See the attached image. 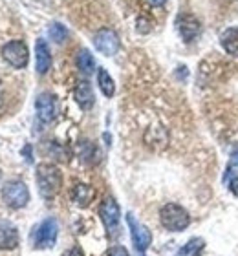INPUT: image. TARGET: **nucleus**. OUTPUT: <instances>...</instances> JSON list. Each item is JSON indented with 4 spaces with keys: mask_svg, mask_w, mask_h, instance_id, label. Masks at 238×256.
Here are the masks:
<instances>
[{
    "mask_svg": "<svg viewBox=\"0 0 238 256\" xmlns=\"http://www.w3.org/2000/svg\"><path fill=\"white\" fill-rule=\"evenodd\" d=\"M159 222L167 230L172 232H181L185 230L190 224V216L185 208L178 203H167L159 208Z\"/></svg>",
    "mask_w": 238,
    "mask_h": 256,
    "instance_id": "2",
    "label": "nucleus"
},
{
    "mask_svg": "<svg viewBox=\"0 0 238 256\" xmlns=\"http://www.w3.org/2000/svg\"><path fill=\"white\" fill-rule=\"evenodd\" d=\"M2 200L6 205L11 208H22L26 207L30 202V190H28L26 183L21 180H11L2 187Z\"/></svg>",
    "mask_w": 238,
    "mask_h": 256,
    "instance_id": "4",
    "label": "nucleus"
},
{
    "mask_svg": "<svg viewBox=\"0 0 238 256\" xmlns=\"http://www.w3.org/2000/svg\"><path fill=\"white\" fill-rule=\"evenodd\" d=\"M95 190L94 187L86 185V183H77L74 188H72V202L79 207H88L92 202H94Z\"/></svg>",
    "mask_w": 238,
    "mask_h": 256,
    "instance_id": "14",
    "label": "nucleus"
},
{
    "mask_svg": "<svg viewBox=\"0 0 238 256\" xmlns=\"http://www.w3.org/2000/svg\"><path fill=\"white\" fill-rule=\"evenodd\" d=\"M0 102H2V96H0Z\"/></svg>",
    "mask_w": 238,
    "mask_h": 256,
    "instance_id": "26",
    "label": "nucleus"
},
{
    "mask_svg": "<svg viewBox=\"0 0 238 256\" xmlns=\"http://www.w3.org/2000/svg\"><path fill=\"white\" fill-rule=\"evenodd\" d=\"M37 185L39 192L44 200H52L59 194L61 187H63V174L57 166L52 163H41L37 166Z\"/></svg>",
    "mask_w": 238,
    "mask_h": 256,
    "instance_id": "1",
    "label": "nucleus"
},
{
    "mask_svg": "<svg viewBox=\"0 0 238 256\" xmlns=\"http://www.w3.org/2000/svg\"><path fill=\"white\" fill-rule=\"evenodd\" d=\"M148 2H150L152 6H163L167 0H148Z\"/></svg>",
    "mask_w": 238,
    "mask_h": 256,
    "instance_id": "24",
    "label": "nucleus"
},
{
    "mask_svg": "<svg viewBox=\"0 0 238 256\" xmlns=\"http://www.w3.org/2000/svg\"><path fill=\"white\" fill-rule=\"evenodd\" d=\"M59 225L55 218H46L44 222L39 224V227L33 230L32 242L35 249H52L57 242Z\"/></svg>",
    "mask_w": 238,
    "mask_h": 256,
    "instance_id": "3",
    "label": "nucleus"
},
{
    "mask_svg": "<svg viewBox=\"0 0 238 256\" xmlns=\"http://www.w3.org/2000/svg\"><path fill=\"white\" fill-rule=\"evenodd\" d=\"M229 165H231V166H238V148L233 150V154H231V160H229Z\"/></svg>",
    "mask_w": 238,
    "mask_h": 256,
    "instance_id": "23",
    "label": "nucleus"
},
{
    "mask_svg": "<svg viewBox=\"0 0 238 256\" xmlns=\"http://www.w3.org/2000/svg\"><path fill=\"white\" fill-rule=\"evenodd\" d=\"M139 256H145V254H139Z\"/></svg>",
    "mask_w": 238,
    "mask_h": 256,
    "instance_id": "28",
    "label": "nucleus"
},
{
    "mask_svg": "<svg viewBox=\"0 0 238 256\" xmlns=\"http://www.w3.org/2000/svg\"><path fill=\"white\" fill-rule=\"evenodd\" d=\"M97 84H99L101 92L105 97H112L116 94V84H114V79L110 77V74L106 72L105 68H99L97 72Z\"/></svg>",
    "mask_w": 238,
    "mask_h": 256,
    "instance_id": "17",
    "label": "nucleus"
},
{
    "mask_svg": "<svg viewBox=\"0 0 238 256\" xmlns=\"http://www.w3.org/2000/svg\"><path fill=\"white\" fill-rule=\"evenodd\" d=\"M61 256H85V252H83V249L81 247H72V249H68V251H64Z\"/></svg>",
    "mask_w": 238,
    "mask_h": 256,
    "instance_id": "22",
    "label": "nucleus"
},
{
    "mask_svg": "<svg viewBox=\"0 0 238 256\" xmlns=\"http://www.w3.org/2000/svg\"><path fill=\"white\" fill-rule=\"evenodd\" d=\"M99 216L101 222L105 225V229L114 234L119 227V220H121V210H119V205L116 203L114 198H106L103 200L99 205Z\"/></svg>",
    "mask_w": 238,
    "mask_h": 256,
    "instance_id": "6",
    "label": "nucleus"
},
{
    "mask_svg": "<svg viewBox=\"0 0 238 256\" xmlns=\"http://www.w3.org/2000/svg\"><path fill=\"white\" fill-rule=\"evenodd\" d=\"M220 44L225 50V54L238 57V26L223 30V33L220 35Z\"/></svg>",
    "mask_w": 238,
    "mask_h": 256,
    "instance_id": "15",
    "label": "nucleus"
},
{
    "mask_svg": "<svg viewBox=\"0 0 238 256\" xmlns=\"http://www.w3.org/2000/svg\"><path fill=\"white\" fill-rule=\"evenodd\" d=\"M35 64H37V72L41 75L48 74V70L52 68V52L43 38H39L35 42Z\"/></svg>",
    "mask_w": 238,
    "mask_h": 256,
    "instance_id": "11",
    "label": "nucleus"
},
{
    "mask_svg": "<svg viewBox=\"0 0 238 256\" xmlns=\"http://www.w3.org/2000/svg\"><path fill=\"white\" fill-rule=\"evenodd\" d=\"M203 249H205V240L203 238H190L174 256H200L203 252Z\"/></svg>",
    "mask_w": 238,
    "mask_h": 256,
    "instance_id": "16",
    "label": "nucleus"
},
{
    "mask_svg": "<svg viewBox=\"0 0 238 256\" xmlns=\"http://www.w3.org/2000/svg\"><path fill=\"white\" fill-rule=\"evenodd\" d=\"M74 97H75V101H77V104H79L83 110H90L95 102L94 90H92V86L88 80H79V82H77V86H75V90H74Z\"/></svg>",
    "mask_w": 238,
    "mask_h": 256,
    "instance_id": "12",
    "label": "nucleus"
},
{
    "mask_svg": "<svg viewBox=\"0 0 238 256\" xmlns=\"http://www.w3.org/2000/svg\"><path fill=\"white\" fill-rule=\"evenodd\" d=\"M127 224L130 229V236H132V244L136 247V251L145 252L148 249V246L152 244V232L141 225L139 222H136L132 214H127Z\"/></svg>",
    "mask_w": 238,
    "mask_h": 256,
    "instance_id": "8",
    "label": "nucleus"
},
{
    "mask_svg": "<svg viewBox=\"0 0 238 256\" xmlns=\"http://www.w3.org/2000/svg\"><path fill=\"white\" fill-rule=\"evenodd\" d=\"M0 178H2V172H0Z\"/></svg>",
    "mask_w": 238,
    "mask_h": 256,
    "instance_id": "27",
    "label": "nucleus"
},
{
    "mask_svg": "<svg viewBox=\"0 0 238 256\" xmlns=\"http://www.w3.org/2000/svg\"><path fill=\"white\" fill-rule=\"evenodd\" d=\"M19 246V230L10 222H0V249L11 251Z\"/></svg>",
    "mask_w": 238,
    "mask_h": 256,
    "instance_id": "13",
    "label": "nucleus"
},
{
    "mask_svg": "<svg viewBox=\"0 0 238 256\" xmlns=\"http://www.w3.org/2000/svg\"><path fill=\"white\" fill-rule=\"evenodd\" d=\"M176 26H178V32H180L181 38H183L185 42H192V40L200 35V30H201L200 20H198L194 15H189V13L178 16Z\"/></svg>",
    "mask_w": 238,
    "mask_h": 256,
    "instance_id": "9",
    "label": "nucleus"
},
{
    "mask_svg": "<svg viewBox=\"0 0 238 256\" xmlns=\"http://www.w3.org/2000/svg\"><path fill=\"white\" fill-rule=\"evenodd\" d=\"M94 44L97 52L106 57H112V55L117 54V50H119V37H117V33L110 28H103L99 32L94 35Z\"/></svg>",
    "mask_w": 238,
    "mask_h": 256,
    "instance_id": "7",
    "label": "nucleus"
},
{
    "mask_svg": "<svg viewBox=\"0 0 238 256\" xmlns=\"http://www.w3.org/2000/svg\"><path fill=\"white\" fill-rule=\"evenodd\" d=\"M24 154H26L28 163H32V154H30V146H26V148H24Z\"/></svg>",
    "mask_w": 238,
    "mask_h": 256,
    "instance_id": "25",
    "label": "nucleus"
},
{
    "mask_svg": "<svg viewBox=\"0 0 238 256\" xmlns=\"http://www.w3.org/2000/svg\"><path fill=\"white\" fill-rule=\"evenodd\" d=\"M2 57L13 68H26L28 60H30V52L22 40H11L2 48Z\"/></svg>",
    "mask_w": 238,
    "mask_h": 256,
    "instance_id": "5",
    "label": "nucleus"
},
{
    "mask_svg": "<svg viewBox=\"0 0 238 256\" xmlns=\"http://www.w3.org/2000/svg\"><path fill=\"white\" fill-rule=\"evenodd\" d=\"M48 35L52 38L53 42L57 44H63L66 38H68V30L63 26V24H59V22H53L52 26L48 28Z\"/></svg>",
    "mask_w": 238,
    "mask_h": 256,
    "instance_id": "19",
    "label": "nucleus"
},
{
    "mask_svg": "<svg viewBox=\"0 0 238 256\" xmlns=\"http://www.w3.org/2000/svg\"><path fill=\"white\" fill-rule=\"evenodd\" d=\"M77 68L81 70V74L85 75H92L95 70V60L94 55L88 52V50H81L77 54Z\"/></svg>",
    "mask_w": 238,
    "mask_h": 256,
    "instance_id": "18",
    "label": "nucleus"
},
{
    "mask_svg": "<svg viewBox=\"0 0 238 256\" xmlns=\"http://www.w3.org/2000/svg\"><path fill=\"white\" fill-rule=\"evenodd\" d=\"M108 256H130V254H128V251L125 249V247L114 246V247H110V251H108Z\"/></svg>",
    "mask_w": 238,
    "mask_h": 256,
    "instance_id": "20",
    "label": "nucleus"
},
{
    "mask_svg": "<svg viewBox=\"0 0 238 256\" xmlns=\"http://www.w3.org/2000/svg\"><path fill=\"white\" fill-rule=\"evenodd\" d=\"M35 110H37V118L43 123H52L57 114V106H55V97L52 94H41L35 101Z\"/></svg>",
    "mask_w": 238,
    "mask_h": 256,
    "instance_id": "10",
    "label": "nucleus"
},
{
    "mask_svg": "<svg viewBox=\"0 0 238 256\" xmlns=\"http://www.w3.org/2000/svg\"><path fill=\"white\" fill-rule=\"evenodd\" d=\"M229 190L238 198V174H231L229 178Z\"/></svg>",
    "mask_w": 238,
    "mask_h": 256,
    "instance_id": "21",
    "label": "nucleus"
}]
</instances>
